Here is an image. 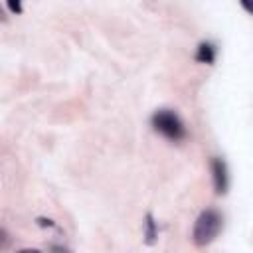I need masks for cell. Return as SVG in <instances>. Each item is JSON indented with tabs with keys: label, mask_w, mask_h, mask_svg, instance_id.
Wrapping results in <instances>:
<instances>
[{
	"label": "cell",
	"mask_w": 253,
	"mask_h": 253,
	"mask_svg": "<svg viewBox=\"0 0 253 253\" xmlns=\"http://www.w3.org/2000/svg\"><path fill=\"white\" fill-rule=\"evenodd\" d=\"M150 123H152V128L156 132H160L162 136H166L168 140H174V142L186 138V134H188L186 125L182 123V119L170 109H158L152 115Z\"/></svg>",
	"instance_id": "2"
},
{
	"label": "cell",
	"mask_w": 253,
	"mask_h": 253,
	"mask_svg": "<svg viewBox=\"0 0 253 253\" xmlns=\"http://www.w3.org/2000/svg\"><path fill=\"white\" fill-rule=\"evenodd\" d=\"M6 243H8V235H6V231H4V229H0V249H2V247H6Z\"/></svg>",
	"instance_id": "8"
},
{
	"label": "cell",
	"mask_w": 253,
	"mask_h": 253,
	"mask_svg": "<svg viewBox=\"0 0 253 253\" xmlns=\"http://www.w3.org/2000/svg\"><path fill=\"white\" fill-rule=\"evenodd\" d=\"M6 6L10 8V12H14V14H22V4H20L18 0H16V2H14V0H8Z\"/></svg>",
	"instance_id": "6"
},
{
	"label": "cell",
	"mask_w": 253,
	"mask_h": 253,
	"mask_svg": "<svg viewBox=\"0 0 253 253\" xmlns=\"http://www.w3.org/2000/svg\"><path fill=\"white\" fill-rule=\"evenodd\" d=\"M0 18H2V10H0Z\"/></svg>",
	"instance_id": "10"
},
{
	"label": "cell",
	"mask_w": 253,
	"mask_h": 253,
	"mask_svg": "<svg viewBox=\"0 0 253 253\" xmlns=\"http://www.w3.org/2000/svg\"><path fill=\"white\" fill-rule=\"evenodd\" d=\"M221 225H223V217L217 210L213 208H208L204 210L196 223H194V231H192V241L198 245V247H206L210 245L221 231Z\"/></svg>",
	"instance_id": "1"
},
{
	"label": "cell",
	"mask_w": 253,
	"mask_h": 253,
	"mask_svg": "<svg viewBox=\"0 0 253 253\" xmlns=\"http://www.w3.org/2000/svg\"><path fill=\"white\" fill-rule=\"evenodd\" d=\"M158 241V223L154 219V215L148 211L144 215V243L146 245H154Z\"/></svg>",
	"instance_id": "5"
},
{
	"label": "cell",
	"mask_w": 253,
	"mask_h": 253,
	"mask_svg": "<svg viewBox=\"0 0 253 253\" xmlns=\"http://www.w3.org/2000/svg\"><path fill=\"white\" fill-rule=\"evenodd\" d=\"M18 253H42L40 249H32V247H28V249H20Z\"/></svg>",
	"instance_id": "9"
},
{
	"label": "cell",
	"mask_w": 253,
	"mask_h": 253,
	"mask_svg": "<svg viewBox=\"0 0 253 253\" xmlns=\"http://www.w3.org/2000/svg\"><path fill=\"white\" fill-rule=\"evenodd\" d=\"M51 253H73V251L63 245H51Z\"/></svg>",
	"instance_id": "7"
},
{
	"label": "cell",
	"mask_w": 253,
	"mask_h": 253,
	"mask_svg": "<svg viewBox=\"0 0 253 253\" xmlns=\"http://www.w3.org/2000/svg\"><path fill=\"white\" fill-rule=\"evenodd\" d=\"M215 55H217V45L213 42H202L196 49V61L198 63H206V65H213L215 61Z\"/></svg>",
	"instance_id": "4"
},
{
	"label": "cell",
	"mask_w": 253,
	"mask_h": 253,
	"mask_svg": "<svg viewBox=\"0 0 253 253\" xmlns=\"http://www.w3.org/2000/svg\"><path fill=\"white\" fill-rule=\"evenodd\" d=\"M211 180L215 194H225L229 188V170L223 158H211Z\"/></svg>",
	"instance_id": "3"
}]
</instances>
